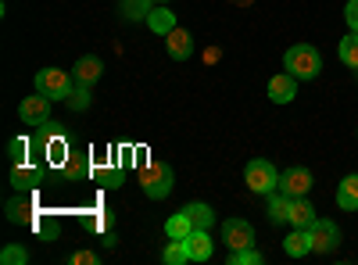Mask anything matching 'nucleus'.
<instances>
[{
    "instance_id": "1",
    "label": "nucleus",
    "mask_w": 358,
    "mask_h": 265,
    "mask_svg": "<svg viewBox=\"0 0 358 265\" xmlns=\"http://www.w3.org/2000/svg\"><path fill=\"white\" fill-rule=\"evenodd\" d=\"M283 69L294 76V79H315L322 72V54L308 43H297L283 54Z\"/></svg>"
},
{
    "instance_id": "2",
    "label": "nucleus",
    "mask_w": 358,
    "mask_h": 265,
    "mask_svg": "<svg viewBox=\"0 0 358 265\" xmlns=\"http://www.w3.org/2000/svg\"><path fill=\"white\" fill-rule=\"evenodd\" d=\"M136 180L151 201H165L172 194V169L165 162H147L143 169H136Z\"/></svg>"
},
{
    "instance_id": "3",
    "label": "nucleus",
    "mask_w": 358,
    "mask_h": 265,
    "mask_svg": "<svg viewBox=\"0 0 358 265\" xmlns=\"http://www.w3.org/2000/svg\"><path fill=\"white\" fill-rule=\"evenodd\" d=\"M244 180H248L251 194H273V190H280V172H276V165L268 162V158H255V162H248Z\"/></svg>"
},
{
    "instance_id": "4",
    "label": "nucleus",
    "mask_w": 358,
    "mask_h": 265,
    "mask_svg": "<svg viewBox=\"0 0 358 265\" xmlns=\"http://www.w3.org/2000/svg\"><path fill=\"white\" fill-rule=\"evenodd\" d=\"M72 90V79L65 69H40L36 72V94L50 97V101H65Z\"/></svg>"
},
{
    "instance_id": "5",
    "label": "nucleus",
    "mask_w": 358,
    "mask_h": 265,
    "mask_svg": "<svg viewBox=\"0 0 358 265\" xmlns=\"http://www.w3.org/2000/svg\"><path fill=\"white\" fill-rule=\"evenodd\" d=\"M308 233H312V251L315 255H330L341 244V229H337L334 219H315V226Z\"/></svg>"
},
{
    "instance_id": "6",
    "label": "nucleus",
    "mask_w": 358,
    "mask_h": 265,
    "mask_svg": "<svg viewBox=\"0 0 358 265\" xmlns=\"http://www.w3.org/2000/svg\"><path fill=\"white\" fill-rule=\"evenodd\" d=\"M222 241L229 244V251L251 248V244H255V229H251L248 219H226V222H222Z\"/></svg>"
},
{
    "instance_id": "7",
    "label": "nucleus",
    "mask_w": 358,
    "mask_h": 265,
    "mask_svg": "<svg viewBox=\"0 0 358 265\" xmlns=\"http://www.w3.org/2000/svg\"><path fill=\"white\" fill-rule=\"evenodd\" d=\"M280 190H283V194H290V197H305V194L312 190V172H308V169H301V165L287 169V172L280 176Z\"/></svg>"
},
{
    "instance_id": "8",
    "label": "nucleus",
    "mask_w": 358,
    "mask_h": 265,
    "mask_svg": "<svg viewBox=\"0 0 358 265\" xmlns=\"http://www.w3.org/2000/svg\"><path fill=\"white\" fill-rule=\"evenodd\" d=\"M18 115H22V122H29V126L47 122V119H50V97H43V94L25 97V101L18 104Z\"/></svg>"
},
{
    "instance_id": "9",
    "label": "nucleus",
    "mask_w": 358,
    "mask_h": 265,
    "mask_svg": "<svg viewBox=\"0 0 358 265\" xmlns=\"http://www.w3.org/2000/svg\"><path fill=\"white\" fill-rule=\"evenodd\" d=\"M165 47H169V57L172 62H187V57L194 54V36L187 33V29H172V33L165 36Z\"/></svg>"
},
{
    "instance_id": "10",
    "label": "nucleus",
    "mask_w": 358,
    "mask_h": 265,
    "mask_svg": "<svg viewBox=\"0 0 358 265\" xmlns=\"http://www.w3.org/2000/svg\"><path fill=\"white\" fill-rule=\"evenodd\" d=\"M294 97H297V79H294L290 72L268 79V101H276V104H290Z\"/></svg>"
},
{
    "instance_id": "11",
    "label": "nucleus",
    "mask_w": 358,
    "mask_h": 265,
    "mask_svg": "<svg viewBox=\"0 0 358 265\" xmlns=\"http://www.w3.org/2000/svg\"><path fill=\"white\" fill-rule=\"evenodd\" d=\"M36 183H43V169L29 165V162H22V165L11 169V187L15 190H33Z\"/></svg>"
},
{
    "instance_id": "12",
    "label": "nucleus",
    "mask_w": 358,
    "mask_h": 265,
    "mask_svg": "<svg viewBox=\"0 0 358 265\" xmlns=\"http://www.w3.org/2000/svg\"><path fill=\"white\" fill-rule=\"evenodd\" d=\"M183 244H187L190 262H208V258H212V251H215L212 248V237H208V229H194Z\"/></svg>"
},
{
    "instance_id": "13",
    "label": "nucleus",
    "mask_w": 358,
    "mask_h": 265,
    "mask_svg": "<svg viewBox=\"0 0 358 265\" xmlns=\"http://www.w3.org/2000/svg\"><path fill=\"white\" fill-rule=\"evenodd\" d=\"M101 72H104L101 57L86 54V57H79V62H76V69H72V79H76V83H86V86H94V83L101 79Z\"/></svg>"
},
{
    "instance_id": "14",
    "label": "nucleus",
    "mask_w": 358,
    "mask_h": 265,
    "mask_svg": "<svg viewBox=\"0 0 358 265\" xmlns=\"http://www.w3.org/2000/svg\"><path fill=\"white\" fill-rule=\"evenodd\" d=\"M315 208H312V204L305 201V197H294V204H290V226H297V229H312L315 226Z\"/></svg>"
},
{
    "instance_id": "15",
    "label": "nucleus",
    "mask_w": 358,
    "mask_h": 265,
    "mask_svg": "<svg viewBox=\"0 0 358 265\" xmlns=\"http://www.w3.org/2000/svg\"><path fill=\"white\" fill-rule=\"evenodd\" d=\"M40 151H43V158H47V165H65L69 162V140L62 136V133H57V136H50L43 147H40Z\"/></svg>"
},
{
    "instance_id": "16",
    "label": "nucleus",
    "mask_w": 358,
    "mask_h": 265,
    "mask_svg": "<svg viewBox=\"0 0 358 265\" xmlns=\"http://www.w3.org/2000/svg\"><path fill=\"white\" fill-rule=\"evenodd\" d=\"M283 251H287L290 258H301V255H308V251H312V233L294 226V233H290V237L283 241Z\"/></svg>"
},
{
    "instance_id": "17",
    "label": "nucleus",
    "mask_w": 358,
    "mask_h": 265,
    "mask_svg": "<svg viewBox=\"0 0 358 265\" xmlns=\"http://www.w3.org/2000/svg\"><path fill=\"white\" fill-rule=\"evenodd\" d=\"M190 233H194V222H190L187 212H176V215L165 222V237H169V241H187Z\"/></svg>"
},
{
    "instance_id": "18",
    "label": "nucleus",
    "mask_w": 358,
    "mask_h": 265,
    "mask_svg": "<svg viewBox=\"0 0 358 265\" xmlns=\"http://www.w3.org/2000/svg\"><path fill=\"white\" fill-rule=\"evenodd\" d=\"M183 212L190 215L194 229H212V222H215V212H212V204H204V201H194V204H187Z\"/></svg>"
},
{
    "instance_id": "19",
    "label": "nucleus",
    "mask_w": 358,
    "mask_h": 265,
    "mask_svg": "<svg viewBox=\"0 0 358 265\" xmlns=\"http://www.w3.org/2000/svg\"><path fill=\"white\" fill-rule=\"evenodd\" d=\"M290 204H294V197L290 194H276L273 190V197H268V222H287L290 219Z\"/></svg>"
},
{
    "instance_id": "20",
    "label": "nucleus",
    "mask_w": 358,
    "mask_h": 265,
    "mask_svg": "<svg viewBox=\"0 0 358 265\" xmlns=\"http://www.w3.org/2000/svg\"><path fill=\"white\" fill-rule=\"evenodd\" d=\"M337 204L344 212H358V176H348L337 190Z\"/></svg>"
},
{
    "instance_id": "21",
    "label": "nucleus",
    "mask_w": 358,
    "mask_h": 265,
    "mask_svg": "<svg viewBox=\"0 0 358 265\" xmlns=\"http://www.w3.org/2000/svg\"><path fill=\"white\" fill-rule=\"evenodd\" d=\"M147 25H151V33L169 36L172 29H176V15H172V11H165V8H155L151 15H147Z\"/></svg>"
},
{
    "instance_id": "22",
    "label": "nucleus",
    "mask_w": 358,
    "mask_h": 265,
    "mask_svg": "<svg viewBox=\"0 0 358 265\" xmlns=\"http://www.w3.org/2000/svg\"><path fill=\"white\" fill-rule=\"evenodd\" d=\"M65 104H69L72 111H86V108H90V86H86V83H76V79H72V90H69Z\"/></svg>"
},
{
    "instance_id": "23",
    "label": "nucleus",
    "mask_w": 358,
    "mask_h": 265,
    "mask_svg": "<svg viewBox=\"0 0 358 265\" xmlns=\"http://www.w3.org/2000/svg\"><path fill=\"white\" fill-rule=\"evenodd\" d=\"M8 222H29L33 219V201L29 197H22V201H8Z\"/></svg>"
},
{
    "instance_id": "24",
    "label": "nucleus",
    "mask_w": 358,
    "mask_h": 265,
    "mask_svg": "<svg viewBox=\"0 0 358 265\" xmlns=\"http://www.w3.org/2000/svg\"><path fill=\"white\" fill-rule=\"evenodd\" d=\"M151 4H155V0H122V15L129 22H140V18H147V15L155 11Z\"/></svg>"
},
{
    "instance_id": "25",
    "label": "nucleus",
    "mask_w": 358,
    "mask_h": 265,
    "mask_svg": "<svg viewBox=\"0 0 358 265\" xmlns=\"http://www.w3.org/2000/svg\"><path fill=\"white\" fill-rule=\"evenodd\" d=\"M162 258H165V265H187V262H190V255H187V244H183V241H169V244H165V251H162Z\"/></svg>"
},
{
    "instance_id": "26",
    "label": "nucleus",
    "mask_w": 358,
    "mask_h": 265,
    "mask_svg": "<svg viewBox=\"0 0 358 265\" xmlns=\"http://www.w3.org/2000/svg\"><path fill=\"white\" fill-rule=\"evenodd\" d=\"M337 54H341V62H344V65L358 69V33L344 36V40H341V47H337Z\"/></svg>"
},
{
    "instance_id": "27",
    "label": "nucleus",
    "mask_w": 358,
    "mask_h": 265,
    "mask_svg": "<svg viewBox=\"0 0 358 265\" xmlns=\"http://www.w3.org/2000/svg\"><path fill=\"white\" fill-rule=\"evenodd\" d=\"M33 140H25V136H15L11 143H8V151H11V162L15 165H22V162H29V151H33Z\"/></svg>"
},
{
    "instance_id": "28",
    "label": "nucleus",
    "mask_w": 358,
    "mask_h": 265,
    "mask_svg": "<svg viewBox=\"0 0 358 265\" xmlns=\"http://www.w3.org/2000/svg\"><path fill=\"white\" fill-rule=\"evenodd\" d=\"M262 262H265V255L255 251V248H241V251L229 255V265H262Z\"/></svg>"
},
{
    "instance_id": "29",
    "label": "nucleus",
    "mask_w": 358,
    "mask_h": 265,
    "mask_svg": "<svg viewBox=\"0 0 358 265\" xmlns=\"http://www.w3.org/2000/svg\"><path fill=\"white\" fill-rule=\"evenodd\" d=\"M25 248H15V244H8L4 251H0V262H4V265H25Z\"/></svg>"
},
{
    "instance_id": "30",
    "label": "nucleus",
    "mask_w": 358,
    "mask_h": 265,
    "mask_svg": "<svg viewBox=\"0 0 358 265\" xmlns=\"http://www.w3.org/2000/svg\"><path fill=\"white\" fill-rule=\"evenodd\" d=\"M344 18H348V29H351V33H358V0H348Z\"/></svg>"
},
{
    "instance_id": "31",
    "label": "nucleus",
    "mask_w": 358,
    "mask_h": 265,
    "mask_svg": "<svg viewBox=\"0 0 358 265\" xmlns=\"http://www.w3.org/2000/svg\"><path fill=\"white\" fill-rule=\"evenodd\" d=\"M147 162H151V151H147V147H136V151H133V165L143 169Z\"/></svg>"
},
{
    "instance_id": "32",
    "label": "nucleus",
    "mask_w": 358,
    "mask_h": 265,
    "mask_svg": "<svg viewBox=\"0 0 358 265\" xmlns=\"http://www.w3.org/2000/svg\"><path fill=\"white\" fill-rule=\"evenodd\" d=\"M72 262H76V265H79V262H83V265H97L101 258H97V255H90V251H79V255H72Z\"/></svg>"
},
{
    "instance_id": "33",
    "label": "nucleus",
    "mask_w": 358,
    "mask_h": 265,
    "mask_svg": "<svg viewBox=\"0 0 358 265\" xmlns=\"http://www.w3.org/2000/svg\"><path fill=\"white\" fill-rule=\"evenodd\" d=\"M104 180H108V187H122V176H118V172H115V169H111V172H108V176H104Z\"/></svg>"
},
{
    "instance_id": "34",
    "label": "nucleus",
    "mask_w": 358,
    "mask_h": 265,
    "mask_svg": "<svg viewBox=\"0 0 358 265\" xmlns=\"http://www.w3.org/2000/svg\"><path fill=\"white\" fill-rule=\"evenodd\" d=\"M155 4H169V0H155Z\"/></svg>"
}]
</instances>
